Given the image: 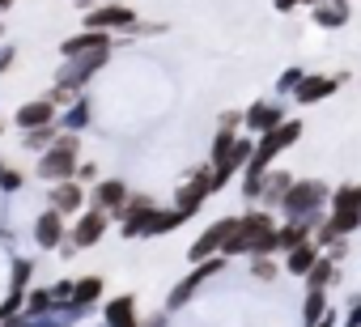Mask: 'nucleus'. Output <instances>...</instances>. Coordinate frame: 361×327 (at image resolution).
I'll return each mask as SVG.
<instances>
[{"label":"nucleus","mask_w":361,"mask_h":327,"mask_svg":"<svg viewBox=\"0 0 361 327\" xmlns=\"http://www.w3.org/2000/svg\"><path fill=\"white\" fill-rule=\"evenodd\" d=\"M357 209H361V187H344L336 196V221H331V230H348L357 221Z\"/></svg>","instance_id":"2"},{"label":"nucleus","mask_w":361,"mask_h":327,"mask_svg":"<svg viewBox=\"0 0 361 327\" xmlns=\"http://www.w3.org/2000/svg\"><path fill=\"white\" fill-rule=\"evenodd\" d=\"M314 196H323V187H319V183H306V187L289 192V200H285V204H289V209H306V204H310Z\"/></svg>","instance_id":"10"},{"label":"nucleus","mask_w":361,"mask_h":327,"mask_svg":"<svg viewBox=\"0 0 361 327\" xmlns=\"http://www.w3.org/2000/svg\"><path fill=\"white\" fill-rule=\"evenodd\" d=\"M331 85H336V81H306V85H302V90H298V94H302V98H306V102H310V98H319V94H327V90H331Z\"/></svg>","instance_id":"14"},{"label":"nucleus","mask_w":361,"mask_h":327,"mask_svg":"<svg viewBox=\"0 0 361 327\" xmlns=\"http://www.w3.org/2000/svg\"><path fill=\"white\" fill-rule=\"evenodd\" d=\"M289 140H298V123H285V128H276V132H272V136L264 140V149H259V153H255V161H251V171H259L264 161H268V157H272L276 149H285Z\"/></svg>","instance_id":"4"},{"label":"nucleus","mask_w":361,"mask_h":327,"mask_svg":"<svg viewBox=\"0 0 361 327\" xmlns=\"http://www.w3.org/2000/svg\"><path fill=\"white\" fill-rule=\"evenodd\" d=\"M73 157H77V140H60V149L51 157H43V179H56V175H68L73 171Z\"/></svg>","instance_id":"1"},{"label":"nucleus","mask_w":361,"mask_h":327,"mask_svg":"<svg viewBox=\"0 0 361 327\" xmlns=\"http://www.w3.org/2000/svg\"><path fill=\"white\" fill-rule=\"evenodd\" d=\"M247 119H251V128H276V119H281V115H276V106H255Z\"/></svg>","instance_id":"11"},{"label":"nucleus","mask_w":361,"mask_h":327,"mask_svg":"<svg viewBox=\"0 0 361 327\" xmlns=\"http://www.w3.org/2000/svg\"><path fill=\"white\" fill-rule=\"evenodd\" d=\"M128 18H132L128 9H106V13H98L94 22H98V26H111V22H128Z\"/></svg>","instance_id":"17"},{"label":"nucleus","mask_w":361,"mask_h":327,"mask_svg":"<svg viewBox=\"0 0 361 327\" xmlns=\"http://www.w3.org/2000/svg\"><path fill=\"white\" fill-rule=\"evenodd\" d=\"M0 183H5V187H18V183H22V175H13V171H5V175H0Z\"/></svg>","instance_id":"20"},{"label":"nucleus","mask_w":361,"mask_h":327,"mask_svg":"<svg viewBox=\"0 0 361 327\" xmlns=\"http://www.w3.org/2000/svg\"><path fill=\"white\" fill-rule=\"evenodd\" d=\"M102 226H106V217H102V213H90V217H81V226L73 230V247H90V242H98Z\"/></svg>","instance_id":"5"},{"label":"nucleus","mask_w":361,"mask_h":327,"mask_svg":"<svg viewBox=\"0 0 361 327\" xmlns=\"http://www.w3.org/2000/svg\"><path fill=\"white\" fill-rule=\"evenodd\" d=\"M98 200H102V204H123V183H102Z\"/></svg>","instance_id":"13"},{"label":"nucleus","mask_w":361,"mask_h":327,"mask_svg":"<svg viewBox=\"0 0 361 327\" xmlns=\"http://www.w3.org/2000/svg\"><path fill=\"white\" fill-rule=\"evenodd\" d=\"M289 5H293V0H276V9H289Z\"/></svg>","instance_id":"21"},{"label":"nucleus","mask_w":361,"mask_h":327,"mask_svg":"<svg viewBox=\"0 0 361 327\" xmlns=\"http://www.w3.org/2000/svg\"><path fill=\"white\" fill-rule=\"evenodd\" d=\"M51 115H56L51 102H30L26 111H18V123H26V128H43V123H51Z\"/></svg>","instance_id":"6"},{"label":"nucleus","mask_w":361,"mask_h":327,"mask_svg":"<svg viewBox=\"0 0 361 327\" xmlns=\"http://www.w3.org/2000/svg\"><path fill=\"white\" fill-rule=\"evenodd\" d=\"M9 5H13V0H0V9H9Z\"/></svg>","instance_id":"22"},{"label":"nucleus","mask_w":361,"mask_h":327,"mask_svg":"<svg viewBox=\"0 0 361 327\" xmlns=\"http://www.w3.org/2000/svg\"><path fill=\"white\" fill-rule=\"evenodd\" d=\"M327 276H331V264H314V272H310V285L319 289V285H323Z\"/></svg>","instance_id":"18"},{"label":"nucleus","mask_w":361,"mask_h":327,"mask_svg":"<svg viewBox=\"0 0 361 327\" xmlns=\"http://www.w3.org/2000/svg\"><path fill=\"white\" fill-rule=\"evenodd\" d=\"M310 259H314V251H310V247H302V251H293V255H289V268H293V272H302V268H310Z\"/></svg>","instance_id":"15"},{"label":"nucleus","mask_w":361,"mask_h":327,"mask_svg":"<svg viewBox=\"0 0 361 327\" xmlns=\"http://www.w3.org/2000/svg\"><path fill=\"white\" fill-rule=\"evenodd\" d=\"M51 136V128H39V132H30V149H43V140Z\"/></svg>","instance_id":"19"},{"label":"nucleus","mask_w":361,"mask_h":327,"mask_svg":"<svg viewBox=\"0 0 361 327\" xmlns=\"http://www.w3.org/2000/svg\"><path fill=\"white\" fill-rule=\"evenodd\" d=\"M98 289H102V280H98V276H90V280H81V285H77V297H81V302H90V297H98Z\"/></svg>","instance_id":"16"},{"label":"nucleus","mask_w":361,"mask_h":327,"mask_svg":"<svg viewBox=\"0 0 361 327\" xmlns=\"http://www.w3.org/2000/svg\"><path fill=\"white\" fill-rule=\"evenodd\" d=\"M85 47H90V51H102V47H106V35H77V39L64 43L68 56H77V51H85Z\"/></svg>","instance_id":"8"},{"label":"nucleus","mask_w":361,"mask_h":327,"mask_svg":"<svg viewBox=\"0 0 361 327\" xmlns=\"http://www.w3.org/2000/svg\"><path fill=\"white\" fill-rule=\"evenodd\" d=\"M234 226H238V221H221V226H213V230L192 247V259H204V255H213L217 247H226V242H230V234H234Z\"/></svg>","instance_id":"3"},{"label":"nucleus","mask_w":361,"mask_h":327,"mask_svg":"<svg viewBox=\"0 0 361 327\" xmlns=\"http://www.w3.org/2000/svg\"><path fill=\"white\" fill-rule=\"evenodd\" d=\"M39 242H43V247H56V242H60V217H56V213H47V217L39 221Z\"/></svg>","instance_id":"9"},{"label":"nucleus","mask_w":361,"mask_h":327,"mask_svg":"<svg viewBox=\"0 0 361 327\" xmlns=\"http://www.w3.org/2000/svg\"><path fill=\"white\" fill-rule=\"evenodd\" d=\"M51 200H56V209H77V204H81V192H77V187L68 183V187H60V192H56Z\"/></svg>","instance_id":"12"},{"label":"nucleus","mask_w":361,"mask_h":327,"mask_svg":"<svg viewBox=\"0 0 361 327\" xmlns=\"http://www.w3.org/2000/svg\"><path fill=\"white\" fill-rule=\"evenodd\" d=\"M106 319H111V327H136L132 297H119V302H111V306H106Z\"/></svg>","instance_id":"7"}]
</instances>
